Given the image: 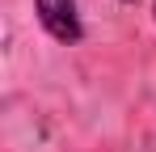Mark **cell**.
Masks as SVG:
<instances>
[{
    "instance_id": "cell-1",
    "label": "cell",
    "mask_w": 156,
    "mask_h": 152,
    "mask_svg": "<svg viewBox=\"0 0 156 152\" xmlns=\"http://www.w3.org/2000/svg\"><path fill=\"white\" fill-rule=\"evenodd\" d=\"M34 17L42 25V34L59 47H80L84 42L80 0H34Z\"/></svg>"
},
{
    "instance_id": "cell-3",
    "label": "cell",
    "mask_w": 156,
    "mask_h": 152,
    "mask_svg": "<svg viewBox=\"0 0 156 152\" xmlns=\"http://www.w3.org/2000/svg\"><path fill=\"white\" fill-rule=\"evenodd\" d=\"M152 21H156V0H152Z\"/></svg>"
},
{
    "instance_id": "cell-2",
    "label": "cell",
    "mask_w": 156,
    "mask_h": 152,
    "mask_svg": "<svg viewBox=\"0 0 156 152\" xmlns=\"http://www.w3.org/2000/svg\"><path fill=\"white\" fill-rule=\"evenodd\" d=\"M118 4H139V0H118Z\"/></svg>"
}]
</instances>
